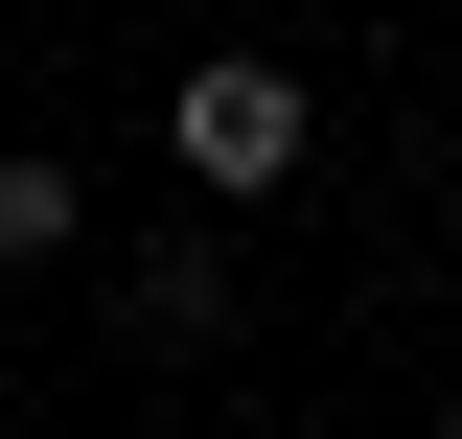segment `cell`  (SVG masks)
Instances as JSON below:
<instances>
[{"mask_svg": "<svg viewBox=\"0 0 462 439\" xmlns=\"http://www.w3.org/2000/svg\"><path fill=\"white\" fill-rule=\"evenodd\" d=\"M162 139H185V185H208V209H254V185H300V139H324V93H300V70H185L162 93Z\"/></svg>", "mask_w": 462, "mask_h": 439, "instance_id": "cell-1", "label": "cell"}, {"mask_svg": "<svg viewBox=\"0 0 462 439\" xmlns=\"http://www.w3.org/2000/svg\"><path fill=\"white\" fill-rule=\"evenodd\" d=\"M116 324H139V347H208V324H231V255H139V277H116Z\"/></svg>", "mask_w": 462, "mask_h": 439, "instance_id": "cell-2", "label": "cell"}, {"mask_svg": "<svg viewBox=\"0 0 462 439\" xmlns=\"http://www.w3.org/2000/svg\"><path fill=\"white\" fill-rule=\"evenodd\" d=\"M69 231H93V209H69V163H0V255H69Z\"/></svg>", "mask_w": 462, "mask_h": 439, "instance_id": "cell-3", "label": "cell"}]
</instances>
